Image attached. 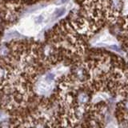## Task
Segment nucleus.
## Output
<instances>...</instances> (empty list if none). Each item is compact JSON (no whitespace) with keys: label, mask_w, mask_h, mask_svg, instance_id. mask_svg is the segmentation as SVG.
<instances>
[{"label":"nucleus","mask_w":128,"mask_h":128,"mask_svg":"<svg viewBox=\"0 0 128 128\" xmlns=\"http://www.w3.org/2000/svg\"><path fill=\"white\" fill-rule=\"evenodd\" d=\"M110 6L114 10L118 11L122 8V1L121 0H111Z\"/></svg>","instance_id":"20e7f679"},{"label":"nucleus","mask_w":128,"mask_h":128,"mask_svg":"<svg viewBox=\"0 0 128 128\" xmlns=\"http://www.w3.org/2000/svg\"><path fill=\"white\" fill-rule=\"evenodd\" d=\"M76 100H77L78 104L80 105H83V104H86L90 100L89 95L87 94L86 92H79L78 95L76 96Z\"/></svg>","instance_id":"f03ea898"},{"label":"nucleus","mask_w":128,"mask_h":128,"mask_svg":"<svg viewBox=\"0 0 128 128\" xmlns=\"http://www.w3.org/2000/svg\"><path fill=\"white\" fill-rule=\"evenodd\" d=\"M9 47H8L6 45H2L0 46V58H5L6 57H8L10 54L9 53Z\"/></svg>","instance_id":"7ed1b4c3"},{"label":"nucleus","mask_w":128,"mask_h":128,"mask_svg":"<svg viewBox=\"0 0 128 128\" xmlns=\"http://www.w3.org/2000/svg\"><path fill=\"white\" fill-rule=\"evenodd\" d=\"M124 107H125V109L128 111V100H126V101L124 102Z\"/></svg>","instance_id":"423d86ee"},{"label":"nucleus","mask_w":128,"mask_h":128,"mask_svg":"<svg viewBox=\"0 0 128 128\" xmlns=\"http://www.w3.org/2000/svg\"><path fill=\"white\" fill-rule=\"evenodd\" d=\"M11 72L6 65L0 62V84H4L10 78Z\"/></svg>","instance_id":"f257e3e1"},{"label":"nucleus","mask_w":128,"mask_h":128,"mask_svg":"<svg viewBox=\"0 0 128 128\" xmlns=\"http://www.w3.org/2000/svg\"><path fill=\"white\" fill-rule=\"evenodd\" d=\"M65 8H59L55 11V18H58L60 16H62L64 13H65Z\"/></svg>","instance_id":"39448f33"}]
</instances>
